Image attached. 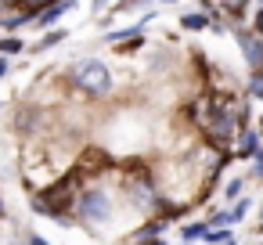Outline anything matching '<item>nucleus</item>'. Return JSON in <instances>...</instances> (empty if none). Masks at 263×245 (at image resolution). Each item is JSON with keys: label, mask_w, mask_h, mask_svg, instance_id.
Returning <instances> with one entry per match:
<instances>
[{"label": "nucleus", "mask_w": 263, "mask_h": 245, "mask_svg": "<svg viewBox=\"0 0 263 245\" xmlns=\"http://www.w3.org/2000/svg\"><path fill=\"white\" fill-rule=\"evenodd\" d=\"M80 195H83V187H80V169H69L58 184H51L47 191H40L36 198H33V205H36V213H47V216H65L76 202H80ZM65 223V220H62Z\"/></svg>", "instance_id": "1"}, {"label": "nucleus", "mask_w": 263, "mask_h": 245, "mask_svg": "<svg viewBox=\"0 0 263 245\" xmlns=\"http://www.w3.org/2000/svg\"><path fill=\"white\" fill-rule=\"evenodd\" d=\"M72 87L83 90V94L101 98V94H108V87H112V69H108L105 62H98V58H87V62L72 65Z\"/></svg>", "instance_id": "2"}, {"label": "nucleus", "mask_w": 263, "mask_h": 245, "mask_svg": "<svg viewBox=\"0 0 263 245\" xmlns=\"http://www.w3.org/2000/svg\"><path fill=\"white\" fill-rule=\"evenodd\" d=\"M76 213H80L83 220H108V213H112V198H108V191H101V187H87V191L80 195V202H76Z\"/></svg>", "instance_id": "3"}, {"label": "nucleus", "mask_w": 263, "mask_h": 245, "mask_svg": "<svg viewBox=\"0 0 263 245\" xmlns=\"http://www.w3.org/2000/svg\"><path fill=\"white\" fill-rule=\"evenodd\" d=\"M234 36H238V44H241V54H245V62H249L252 69H263V40H259V33L234 29Z\"/></svg>", "instance_id": "4"}, {"label": "nucleus", "mask_w": 263, "mask_h": 245, "mask_svg": "<svg viewBox=\"0 0 263 245\" xmlns=\"http://www.w3.org/2000/svg\"><path fill=\"white\" fill-rule=\"evenodd\" d=\"M130 198H134L137 205H155V202H159V195H155V187H152L148 173H144V177H134V180H130Z\"/></svg>", "instance_id": "5"}, {"label": "nucleus", "mask_w": 263, "mask_h": 245, "mask_svg": "<svg viewBox=\"0 0 263 245\" xmlns=\"http://www.w3.org/2000/svg\"><path fill=\"white\" fill-rule=\"evenodd\" d=\"M69 4H72V0H58V4H51V8H44V11H36V26H40V29H51V26L69 11Z\"/></svg>", "instance_id": "6"}, {"label": "nucleus", "mask_w": 263, "mask_h": 245, "mask_svg": "<svg viewBox=\"0 0 263 245\" xmlns=\"http://www.w3.org/2000/svg\"><path fill=\"white\" fill-rule=\"evenodd\" d=\"M259 130H241V144H238V159H252V155H259Z\"/></svg>", "instance_id": "7"}, {"label": "nucleus", "mask_w": 263, "mask_h": 245, "mask_svg": "<svg viewBox=\"0 0 263 245\" xmlns=\"http://www.w3.org/2000/svg\"><path fill=\"white\" fill-rule=\"evenodd\" d=\"M29 15H33V11H26V8H11L8 15H0V26H4L8 33H18V29L29 22Z\"/></svg>", "instance_id": "8"}, {"label": "nucleus", "mask_w": 263, "mask_h": 245, "mask_svg": "<svg viewBox=\"0 0 263 245\" xmlns=\"http://www.w3.org/2000/svg\"><path fill=\"white\" fill-rule=\"evenodd\" d=\"M180 26H184L187 33H202V29H209V26H213V18H209L205 11H187V15L180 18Z\"/></svg>", "instance_id": "9"}, {"label": "nucleus", "mask_w": 263, "mask_h": 245, "mask_svg": "<svg viewBox=\"0 0 263 245\" xmlns=\"http://www.w3.org/2000/svg\"><path fill=\"white\" fill-rule=\"evenodd\" d=\"M18 51H26V44L18 40V36H0V54H18Z\"/></svg>", "instance_id": "10"}, {"label": "nucleus", "mask_w": 263, "mask_h": 245, "mask_svg": "<svg viewBox=\"0 0 263 245\" xmlns=\"http://www.w3.org/2000/svg\"><path fill=\"white\" fill-rule=\"evenodd\" d=\"M227 223H238L234 209H220V213H213V216H209V227H227Z\"/></svg>", "instance_id": "11"}, {"label": "nucleus", "mask_w": 263, "mask_h": 245, "mask_svg": "<svg viewBox=\"0 0 263 245\" xmlns=\"http://www.w3.org/2000/svg\"><path fill=\"white\" fill-rule=\"evenodd\" d=\"M205 234H209V220L205 223L198 220V223H187L184 227V241H195V238H205Z\"/></svg>", "instance_id": "12"}, {"label": "nucleus", "mask_w": 263, "mask_h": 245, "mask_svg": "<svg viewBox=\"0 0 263 245\" xmlns=\"http://www.w3.org/2000/svg\"><path fill=\"white\" fill-rule=\"evenodd\" d=\"M249 94L263 101V69H252V76H249Z\"/></svg>", "instance_id": "13"}, {"label": "nucleus", "mask_w": 263, "mask_h": 245, "mask_svg": "<svg viewBox=\"0 0 263 245\" xmlns=\"http://www.w3.org/2000/svg\"><path fill=\"white\" fill-rule=\"evenodd\" d=\"M62 40H65V33H62V29H54V33H47L33 51H51V47H54V44H62Z\"/></svg>", "instance_id": "14"}, {"label": "nucleus", "mask_w": 263, "mask_h": 245, "mask_svg": "<svg viewBox=\"0 0 263 245\" xmlns=\"http://www.w3.org/2000/svg\"><path fill=\"white\" fill-rule=\"evenodd\" d=\"M18 4H22L26 11H44V8H51V4H58V0H18Z\"/></svg>", "instance_id": "15"}, {"label": "nucleus", "mask_w": 263, "mask_h": 245, "mask_svg": "<svg viewBox=\"0 0 263 245\" xmlns=\"http://www.w3.org/2000/svg\"><path fill=\"white\" fill-rule=\"evenodd\" d=\"M223 195H227V202H234L238 195H241V180L234 177V180H227V187H223Z\"/></svg>", "instance_id": "16"}, {"label": "nucleus", "mask_w": 263, "mask_h": 245, "mask_svg": "<svg viewBox=\"0 0 263 245\" xmlns=\"http://www.w3.org/2000/svg\"><path fill=\"white\" fill-rule=\"evenodd\" d=\"M220 4H223V11H227V15H241L245 0H220Z\"/></svg>", "instance_id": "17"}, {"label": "nucleus", "mask_w": 263, "mask_h": 245, "mask_svg": "<svg viewBox=\"0 0 263 245\" xmlns=\"http://www.w3.org/2000/svg\"><path fill=\"white\" fill-rule=\"evenodd\" d=\"M11 8H22V4H18V0H0V15H8Z\"/></svg>", "instance_id": "18"}, {"label": "nucleus", "mask_w": 263, "mask_h": 245, "mask_svg": "<svg viewBox=\"0 0 263 245\" xmlns=\"http://www.w3.org/2000/svg\"><path fill=\"white\" fill-rule=\"evenodd\" d=\"M245 213H249V202H245V198H241V202H238V205H234V216H238V220H241V216H245Z\"/></svg>", "instance_id": "19"}, {"label": "nucleus", "mask_w": 263, "mask_h": 245, "mask_svg": "<svg viewBox=\"0 0 263 245\" xmlns=\"http://www.w3.org/2000/svg\"><path fill=\"white\" fill-rule=\"evenodd\" d=\"M252 33H263V8L256 11V22H252Z\"/></svg>", "instance_id": "20"}, {"label": "nucleus", "mask_w": 263, "mask_h": 245, "mask_svg": "<svg viewBox=\"0 0 263 245\" xmlns=\"http://www.w3.org/2000/svg\"><path fill=\"white\" fill-rule=\"evenodd\" d=\"M26 241H29V245H51V241H47V238H40V234H29Z\"/></svg>", "instance_id": "21"}, {"label": "nucleus", "mask_w": 263, "mask_h": 245, "mask_svg": "<svg viewBox=\"0 0 263 245\" xmlns=\"http://www.w3.org/2000/svg\"><path fill=\"white\" fill-rule=\"evenodd\" d=\"M137 245H166V241H159V238H137Z\"/></svg>", "instance_id": "22"}, {"label": "nucleus", "mask_w": 263, "mask_h": 245, "mask_svg": "<svg viewBox=\"0 0 263 245\" xmlns=\"http://www.w3.org/2000/svg\"><path fill=\"white\" fill-rule=\"evenodd\" d=\"M4 76H8V62H4V58H0V80H4Z\"/></svg>", "instance_id": "23"}, {"label": "nucleus", "mask_w": 263, "mask_h": 245, "mask_svg": "<svg viewBox=\"0 0 263 245\" xmlns=\"http://www.w3.org/2000/svg\"><path fill=\"white\" fill-rule=\"evenodd\" d=\"M223 245H238V241H234V238H227V241H223Z\"/></svg>", "instance_id": "24"}, {"label": "nucleus", "mask_w": 263, "mask_h": 245, "mask_svg": "<svg viewBox=\"0 0 263 245\" xmlns=\"http://www.w3.org/2000/svg\"><path fill=\"white\" fill-rule=\"evenodd\" d=\"M259 134H263V119H259Z\"/></svg>", "instance_id": "25"}, {"label": "nucleus", "mask_w": 263, "mask_h": 245, "mask_svg": "<svg viewBox=\"0 0 263 245\" xmlns=\"http://www.w3.org/2000/svg\"><path fill=\"white\" fill-rule=\"evenodd\" d=\"M0 213H4V202H0Z\"/></svg>", "instance_id": "26"}, {"label": "nucleus", "mask_w": 263, "mask_h": 245, "mask_svg": "<svg viewBox=\"0 0 263 245\" xmlns=\"http://www.w3.org/2000/svg\"><path fill=\"white\" fill-rule=\"evenodd\" d=\"M170 4H173V0H170Z\"/></svg>", "instance_id": "27"}]
</instances>
